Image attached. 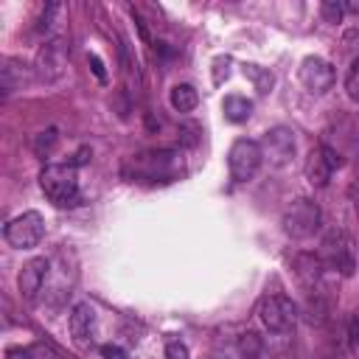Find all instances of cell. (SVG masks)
<instances>
[{
	"mask_svg": "<svg viewBox=\"0 0 359 359\" xmlns=\"http://www.w3.org/2000/svg\"><path fill=\"white\" fill-rule=\"evenodd\" d=\"M334 79H337V73H334L331 62H325L320 56H306L300 62V81L309 93H314V95L328 93L334 87Z\"/></svg>",
	"mask_w": 359,
	"mask_h": 359,
	"instance_id": "obj_10",
	"label": "cell"
},
{
	"mask_svg": "<svg viewBox=\"0 0 359 359\" xmlns=\"http://www.w3.org/2000/svg\"><path fill=\"white\" fill-rule=\"evenodd\" d=\"M320 11H323V17H325L328 22H342L345 6H342V3H337V0H325V3L320 6Z\"/></svg>",
	"mask_w": 359,
	"mask_h": 359,
	"instance_id": "obj_22",
	"label": "cell"
},
{
	"mask_svg": "<svg viewBox=\"0 0 359 359\" xmlns=\"http://www.w3.org/2000/svg\"><path fill=\"white\" fill-rule=\"evenodd\" d=\"M45 275H48V261H45V258H31V261L20 269V292H22L28 300H34L36 292L42 289V283H45Z\"/></svg>",
	"mask_w": 359,
	"mask_h": 359,
	"instance_id": "obj_14",
	"label": "cell"
},
{
	"mask_svg": "<svg viewBox=\"0 0 359 359\" xmlns=\"http://www.w3.org/2000/svg\"><path fill=\"white\" fill-rule=\"evenodd\" d=\"M70 334L79 345H87L93 342V334H95V311L90 303H76L70 309Z\"/></svg>",
	"mask_w": 359,
	"mask_h": 359,
	"instance_id": "obj_12",
	"label": "cell"
},
{
	"mask_svg": "<svg viewBox=\"0 0 359 359\" xmlns=\"http://www.w3.org/2000/svg\"><path fill=\"white\" fill-rule=\"evenodd\" d=\"M101 356H104V359H129L126 351H123L121 345H112V342L101 345Z\"/></svg>",
	"mask_w": 359,
	"mask_h": 359,
	"instance_id": "obj_25",
	"label": "cell"
},
{
	"mask_svg": "<svg viewBox=\"0 0 359 359\" xmlns=\"http://www.w3.org/2000/svg\"><path fill=\"white\" fill-rule=\"evenodd\" d=\"M62 67H65V48H62V42L59 39L45 42L39 48V53H36V70H39V76L45 81H53V79L62 76Z\"/></svg>",
	"mask_w": 359,
	"mask_h": 359,
	"instance_id": "obj_11",
	"label": "cell"
},
{
	"mask_svg": "<svg viewBox=\"0 0 359 359\" xmlns=\"http://www.w3.org/2000/svg\"><path fill=\"white\" fill-rule=\"evenodd\" d=\"M294 269H297V278H300L306 286H311V283L320 280L325 264H323V258L314 255V252H300V255L294 258Z\"/></svg>",
	"mask_w": 359,
	"mask_h": 359,
	"instance_id": "obj_16",
	"label": "cell"
},
{
	"mask_svg": "<svg viewBox=\"0 0 359 359\" xmlns=\"http://www.w3.org/2000/svg\"><path fill=\"white\" fill-rule=\"evenodd\" d=\"M244 76L255 84V90L264 95V93H269L272 90V84H275V79H272V73L269 70H264V67H258V65H244Z\"/></svg>",
	"mask_w": 359,
	"mask_h": 359,
	"instance_id": "obj_20",
	"label": "cell"
},
{
	"mask_svg": "<svg viewBox=\"0 0 359 359\" xmlns=\"http://www.w3.org/2000/svg\"><path fill=\"white\" fill-rule=\"evenodd\" d=\"M264 351V342L255 331H238L230 345H224V356L227 359H258Z\"/></svg>",
	"mask_w": 359,
	"mask_h": 359,
	"instance_id": "obj_13",
	"label": "cell"
},
{
	"mask_svg": "<svg viewBox=\"0 0 359 359\" xmlns=\"http://www.w3.org/2000/svg\"><path fill=\"white\" fill-rule=\"evenodd\" d=\"M168 98H171V107L177 112H191L199 104V93H196L194 84H177V87H171V95Z\"/></svg>",
	"mask_w": 359,
	"mask_h": 359,
	"instance_id": "obj_18",
	"label": "cell"
},
{
	"mask_svg": "<svg viewBox=\"0 0 359 359\" xmlns=\"http://www.w3.org/2000/svg\"><path fill=\"white\" fill-rule=\"evenodd\" d=\"M56 143H59V132L50 126V129H42V132H36L31 146H34V154L45 160V157H50V151L56 149Z\"/></svg>",
	"mask_w": 359,
	"mask_h": 359,
	"instance_id": "obj_19",
	"label": "cell"
},
{
	"mask_svg": "<svg viewBox=\"0 0 359 359\" xmlns=\"http://www.w3.org/2000/svg\"><path fill=\"white\" fill-rule=\"evenodd\" d=\"M320 258L328 269L339 272V275H353L356 269V258H353V241L345 230L334 227L323 236V244H320Z\"/></svg>",
	"mask_w": 359,
	"mask_h": 359,
	"instance_id": "obj_3",
	"label": "cell"
},
{
	"mask_svg": "<svg viewBox=\"0 0 359 359\" xmlns=\"http://www.w3.org/2000/svg\"><path fill=\"white\" fill-rule=\"evenodd\" d=\"M87 157H90V149H79V151H76V160H73V165H81V163H87Z\"/></svg>",
	"mask_w": 359,
	"mask_h": 359,
	"instance_id": "obj_29",
	"label": "cell"
},
{
	"mask_svg": "<svg viewBox=\"0 0 359 359\" xmlns=\"http://www.w3.org/2000/svg\"><path fill=\"white\" fill-rule=\"evenodd\" d=\"M126 177L140 180V182H165L177 174V154L171 149H151L132 154L123 165Z\"/></svg>",
	"mask_w": 359,
	"mask_h": 359,
	"instance_id": "obj_2",
	"label": "cell"
},
{
	"mask_svg": "<svg viewBox=\"0 0 359 359\" xmlns=\"http://www.w3.org/2000/svg\"><path fill=\"white\" fill-rule=\"evenodd\" d=\"M90 65H93V70H95V76L104 81L107 79V73H104V65H101V59L98 56H90Z\"/></svg>",
	"mask_w": 359,
	"mask_h": 359,
	"instance_id": "obj_26",
	"label": "cell"
},
{
	"mask_svg": "<svg viewBox=\"0 0 359 359\" xmlns=\"http://www.w3.org/2000/svg\"><path fill=\"white\" fill-rule=\"evenodd\" d=\"M258 317H261V323H264L269 331L286 334V331H292L294 323H297V306H294L286 294H269V297L261 300Z\"/></svg>",
	"mask_w": 359,
	"mask_h": 359,
	"instance_id": "obj_7",
	"label": "cell"
},
{
	"mask_svg": "<svg viewBox=\"0 0 359 359\" xmlns=\"http://www.w3.org/2000/svg\"><path fill=\"white\" fill-rule=\"evenodd\" d=\"M351 342L359 345V320H356V317L351 320Z\"/></svg>",
	"mask_w": 359,
	"mask_h": 359,
	"instance_id": "obj_28",
	"label": "cell"
},
{
	"mask_svg": "<svg viewBox=\"0 0 359 359\" xmlns=\"http://www.w3.org/2000/svg\"><path fill=\"white\" fill-rule=\"evenodd\" d=\"M6 359H31V353L22 351V348H11V351L6 353Z\"/></svg>",
	"mask_w": 359,
	"mask_h": 359,
	"instance_id": "obj_27",
	"label": "cell"
},
{
	"mask_svg": "<svg viewBox=\"0 0 359 359\" xmlns=\"http://www.w3.org/2000/svg\"><path fill=\"white\" fill-rule=\"evenodd\" d=\"M320 222H323V213L317 208V202L311 199H294L286 210H283V230L286 236L292 238H309L320 230Z\"/></svg>",
	"mask_w": 359,
	"mask_h": 359,
	"instance_id": "obj_5",
	"label": "cell"
},
{
	"mask_svg": "<svg viewBox=\"0 0 359 359\" xmlns=\"http://www.w3.org/2000/svg\"><path fill=\"white\" fill-rule=\"evenodd\" d=\"M25 81H28V67L17 59H3V65H0V93L11 95L14 90H22Z\"/></svg>",
	"mask_w": 359,
	"mask_h": 359,
	"instance_id": "obj_15",
	"label": "cell"
},
{
	"mask_svg": "<svg viewBox=\"0 0 359 359\" xmlns=\"http://www.w3.org/2000/svg\"><path fill=\"white\" fill-rule=\"evenodd\" d=\"M213 67H216V70H213V81L222 84V79H227V73H230V70H227V67H230V59H227V56H219V59L213 62Z\"/></svg>",
	"mask_w": 359,
	"mask_h": 359,
	"instance_id": "obj_24",
	"label": "cell"
},
{
	"mask_svg": "<svg viewBox=\"0 0 359 359\" xmlns=\"http://www.w3.org/2000/svg\"><path fill=\"white\" fill-rule=\"evenodd\" d=\"M264 163V151H261V143L258 140H250V137H238L230 151H227V165H230V177L236 182H250L258 168Z\"/></svg>",
	"mask_w": 359,
	"mask_h": 359,
	"instance_id": "obj_4",
	"label": "cell"
},
{
	"mask_svg": "<svg viewBox=\"0 0 359 359\" xmlns=\"http://www.w3.org/2000/svg\"><path fill=\"white\" fill-rule=\"evenodd\" d=\"M345 90H348V95L353 101H359V56L351 62V67L345 73Z\"/></svg>",
	"mask_w": 359,
	"mask_h": 359,
	"instance_id": "obj_21",
	"label": "cell"
},
{
	"mask_svg": "<svg viewBox=\"0 0 359 359\" xmlns=\"http://www.w3.org/2000/svg\"><path fill=\"white\" fill-rule=\"evenodd\" d=\"M261 151H264V160H269L272 165H278V168L289 165L294 157V132L286 126L266 129L261 137Z\"/></svg>",
	"mask_w": 359,
	"mask_h": 359,
	"instance_id": "obj_8",
	"label": "cell"
},
{
	"mask_svg": "<svg viewBox=\"0 0 359 359\" xmlns=\"http://www.w3.org/2000/svg\"><path fill=\"white\" fill-rule=\"evenodd\" d=\"M339 165H342L339 151H334L331 146L320 143V146L309 154V160H306V180H309L314 188H323V185H328L331 174H334Z\"/></svg>",
	"mask_w": 359,
	"mask_h": 359,
	"instance_id": "obj_9",
	"label": "cell"
},
{
	"mask_svg": "<svg viewBox=\"0 0 359 359\" xmlns=\"http://www.w3.org/2000/svg\"><path fill=\"white\" fill-rule=\"evenodd\" d=\"M42 236H45V219L36 210H25L3 227V238L14 250H31L42 241Z\"/></svg>",
	"mask_w": 359,
	"mask_h": 359,
	"instance_id": "obj_6",
	"label": "cell"
},
{
	"mask_svg": "<svg viewBox=\"0 0 359 359\" xmlns=\"http://www.w3.org/2000/svg\"><path fill=\"white\" fill-rule=\"evenodd\" d=\"M42 194L56 205V208H76L81 202L79 196V177L73 163H50L39 174Z\"/></svg>",
	"mask_w": 359,
	"mask_h": 359,
	"instance_id": "obj_1",
	"label": "cell"
},
{
	"mask_svg": "<svg viewBox=\"0 0 359 359\" xmlns=\"http://www.w3.org/2000/svg\"><path fill=\"white\" fill-rule=\"evenodd\" d=\"M222 112L230 123H244L250 115H252V101L244 98V95H227L222 101Z\"/></svg>",
	"mask_w": 359,
	"mask_h": 359,
	"instance_id": "obj_17",
	"label": "cell"
},
{
	"mask_svg": "<svg viewBox=\"0 0 359 359\" xmlns=\"http://www.w3.org/2000/svg\"><path fill=\"white\" fill-rule=\"evenodd\" d=\"M165 356H168V359H188V345H185L182 339H168Z\"/></svg>",
	"mask_w": 359,
	"mask_h": 359,
	"instance_id": "obj_23",
	"label": "cell"
}]
</instances>
